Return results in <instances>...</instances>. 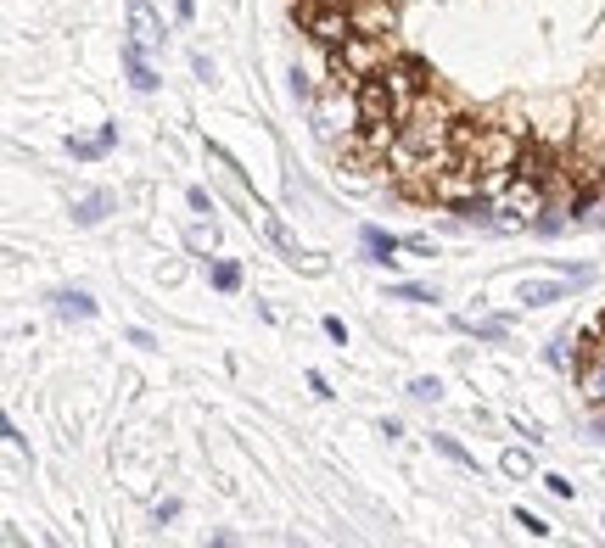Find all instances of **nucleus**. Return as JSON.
I'll return each mask as SVG.
<instances>
[{
    "mask_svg": "<svg viewBox=\"0 0 605 548\" xmlns=\"http://www.w3.org/2000/svg\"><path fill=\"white\" fill-rule=\"evenodd\" d=\"M393 62V51H387V34H348L337 51H331V73H337V84H364V79H376L382 68Z\"/></svg>",
    "mask_w": 605,
    "mask_h": 548,
    "instance_id": "nucleus-1",
    "label": "nucleus"
},
{
    "mask_svg": "<svg viewBox=\"0 0 605 548\" xmlns=\"http://www.w3.org/2000/svg\"><path fill=\"white\" fill-rule=\"evenodd\" d=\"M298 18H303V28L325 45V51H337V45L353 34V12L342 7V0H303Z\"/></svg>",
    "mask_w": 605,
    "mask_h": 548,
    "instance_id": "nucleus-2",
    "label": "nucleus"
},
{
    "mask_svg": "<svg viewBox=\"0 0 605 548\" xmlns=\"http://www.w3.org/2000/svg\"><path fill=\"white\" fill-rule=\"evenodd\" d=\"M522 145H527V135H510V129H482V140H477V152H472V168L477 174H516V163H522Z\"/></svg>",
    "mask_w": 605,
    "mask_h": 548,
    "instance_id": "nucleus-3",
    "label": "nucleus"
},
{
    "mask_svg": "<svg viewBox=\"0 0 605 548\" xmlns=\"http://www.w3.org/2000/svg\"><path fill=\"white\" fill-rule=\"evenodd\" d=\"M382 79H387V90H393V102H398V124L415 113V107H421V95H427V68L421 62H415V57H398V62H387L382 68Z\"/></svg>",
    "mask_w": 605,
    "mask_h": 548,
    "instance_id": "nucleus-4",
    "label": "nucleus"
},
{
    "mask_svg": "<svg viewBox=\"0 0 605 548\" xmlns=\"http://www.w3.org/2000/svg\"><path fill=\"white\" fill-rule=\"evenodd\" d=\"M544 202H549L544 179H533V174H510V185H504V196H499V213H510V219H538Z\"/></svg>",
    "mask_w": 605,
    "mask_h": 548,
    "instance_id": "nucleus-5",
    "label": "nucleus"
},
{
    "mask_svg": "<svg viewBox=\"0 0 605 548\" xmlns=\"http://www.w3.org/2000/svg\"><path fill=\"white\" fill-rule=\"evenodd\" d=\"M393 118H398V102H393L387 79H382V73L364 79V84H359V124H393Z\"/></svg>",
    "mask_w": 605,
    "mask_h": 548,
    "instance_id": "nucleus-6",
    "label": "nucleus"
},
{
    "mask_svg": "<svg viewBox=\"0 0 605 548\" xmlns=\"http://www.w3.org/2000/svg\"><path fill=\"white\" fill-rule=\"evenodd\" d=\"M129 45L135 51H163V18L147 7V0H129Z\"/></svg>",
    "mask_w": 605,
    "mask_h": 548,
    "instance_id": "nucleus-7",
    "label": "nucleus"
},
{
    "mask_svg": "<svg viewBox=\"0 0 605 548\" xmlns=\"http://www.w3.org/2000/svg\"><path fill=\"white\" fill-rule=\"evenodd\" d=\"M348 12H353V28H359V34H393V18H398L393 0H353Z\"/></svg>",
    "mask_w": 605,
    "mask_h": 548,
    "instance_id": "nucleus-8",
    "label": "nucleus"
},
{
    "mask_svg": "<svg viewBox=\"0 0 605 548\" xmlns=\"http://www.w3.org/2000/svg\"><path fill=\"white\" fill-rule=\"evenodd\" d=\"M589 280V269H572L567 280H538V285H522V303L527 308H538V303H561V296L572 291V285H583Z\"/></svg>",
    "mask_w": 605,
    "mask_h": 548,
    "instance_id": "nucleus-9",
    "label": "nucleus"
},
{
    "mask_svg": "<svg viewBox=\"0 0 605 548\" xmlns=\"http://www.w3.org/2000/svg\"><path fill=\"white\" fill-rule=\"evenodd\" d=\"M124 73H129V84L141 90V95H152V90H158V68L147 62V51H135L129 39H124Z\"/></svg>",
    "mask_w": 605,
    "mask_h": 548,
    "instance_id": "nucleus-10",
    "label": "nucleus"
},
{
    "mask_svg": "<svg viewBox=\"0 0 605 548\" xmlns=\"http://www.w3.org/2000/svg\"><path fill=\"white\" fill-rule=\"evenodd\" d=\"M578 386L594 397V404H605V347L583 353V364H578Z\"/></svg>",
    "mask_w": 605,
    "mask_h": 548,
    "instance_id": "nucleus-11",
    "label": "nucleus"
},
{
    "mask_svg": "<svg viewBox=\"0 0 605 548\" xmlns=\"http://www.w3.org/2000/svg\"><path fill=\"white\" fill-rule=\"evenodd\" d=\"M359 241H364V253H370V264H398V258H393V253H398V241H393L387 230H376V224H364V235H359Z\"/></svg>",
    "mask_w": 605,
    "mask_h": 548,
    "instance_id": "nucleus-12",
    "label": "nucleus"
},
{
    "mask_svg": "<svg viewBox=\"0 0 605 548\" xmlns=\"http://www.w3.org/2000/svg\"><path fill=\"white\" fill-rule=\"evenodd\" d=\"M516 174H533V179H544V185H549V174H555V158L544 152V145H533V140H527V145H522V163H516Z\"/></svg>",
    "mask_w": 605,
    "mask_h": 548,
    "instance_id": "nucleus-13",
    "label": "nucleus"
},
{
    "mask_svg": "<svg viewBox=\"0 0 605 548\" xmlns=\"http://www.w3.org/2000/svg\"><path fill=\"white\" fill-rule=\"evenodd\" d=\"M107 208H113V196H107V190L84 196V202L73 208V224H84V230H90V224H102V219H107Z\"/></svg>",
    "mask_w": 605,
    "mask_h": 548,
    "instance_id": "nucleus-14",
    "label": "nucleus"
},
{
    "mask_svg": "<svg viewBox=\"0 0 605 548\" xmlns=\"http://www.w3.org/2000/svg\"><path fill=\"white\" fill-rule=\"evenodd\" d=\"M113 140H118V129L107 124V129H102L96 140H73V158H84V163H90V158H102V152H107V145H113Z\"/></svg>",
    "mask_w": 605,
    "mask_h": 548,
    "instance_id": "nucleus-15",
    "label": "nucleus"
},
{
    "mask_svg": "<svg viewBox=\"0 0 605 548\" xmlns=\"http://www.w3.org/2000/svg\"><path fill=\"white\" fill-rule=\"evenodd\" d=\"M57 303H62V314H68V319H90V314H96V303H90L84 291H62Z\"/></svg>",
    "mask_w": 605,
    "mask_h": 548,
    "instance_id": "nucleus-16",
    "label": "nucleus"
},
{
    "mask_svg": "<svg viewBox=\"0 0 605 548\" xmlns=\"http://www.w3.org/2000/svg\"><path fill=\"white\" fill-rule=\"evenodd\" d=\"M208 275H213V291H224V296L242 291V269H236V264H213Z\"/></svg>",
    "mask_w": 605,
    "mask_h": 548,
    "instance_id": "nucleus-17",
    "label": "nucleus"
},
{
    "mask_svg": "<svg viewBox=\"0 0 605 548\" xmlns=\"http://www.w3.org/2000/svg\"><path fill=\"white\" fill-rule=\"evenodd\" d=\"M432 447H438L443 459H454V465H465V470H477V465H472V454H465V447H459L454 436H432Z\"/></svg>",
    "mask_w": 605,
    "mask_h": 548,
    "instance_id": "nucleus-18",
    "label": "nucleus"
},
{
    "mask_svg": "<svg viewBox=\"0 0 605 548\" xmlns=\"http://www.w3.org/2000/svg\"><path fill=\"white\" fill-rule=\"evenodd\" d=\"M504 476H533V454H522V447H510V454H504Z\"/></svg>",
    "mask_w": 605,
    "mask_h": 548,
    "instance_id": "nucleus-19",
    "label": "nucleus"
},
{
    "mask_svg": "<svg viewBox=\"0 0 605 548\" xmlns=\"http://www.w3.org/2000/svg\"><path fill=\"white\" fill-rule=\"evenodd\" d=\"M459 330H472V336H482V341H499V336H504V319H482V325H477V319H459Z\"/></svg>",
    "mask_w": 605,
    "mask_h": 548,
    "instance_id": "nucleus-20",
    "label": "nucleus"
},
{
    "mask_svg": "<svg viewBox=\"0 0 605 548\" xmlns=\"http://www.w3.org/2000/svg\"><path fill=\"white\" fill-rule=\"evenodd\" d=\"M393 296H404V303H438V291H427V285H393Z\"/></svg>",
    "mask_w": 605,
    "mask_h": 548,
    "instance_id": "nucleus-21",
    "label": "nucleus"
},
{
    "mask_svg": "<svg viewBox=\"0 0 605 548\" xmlns=\"http://www.w3.org/2000/svg\"><path fill=\"white\" fill-rule=\"evenodd\" d=\"M438 392H443L438 381H415V386H409V397H421V404H432V397H438Z\"/></svg>",
    "mask_w": 605,
    "mask_h": 548,
    "instance_id": "nucleus-22",
    "label": "nucleus"
},
{
    "mask_svg": "<svg viewBox=\"0 0 605 548\" xmlns=\"http://www.w3.org/2000/svg\"><path fill=\"white\" fill-rule=\"evenodd\" d=\"M516 526H527V532H533V537H549V526H544V521H538V515H527V510H516Z\"/></svg>",
    "mask_w": 605,
    "mask_h": 548,
    "instance_id": "nucleus-23",
    "label": "nucleus"
},
{
    "mask_svg": "<svg viewBox=\"0 0 605 548\" xmlns=\"http://www.w3.org/2000/svg\"><path fill=\"white\" fill-rule=\"evenodd\" d=\"M544 487H549L555 498H572V481H567V476H544Z\"/></svg>",
    "mask_w": 605,
    "mask_h": 548,
    "instance_id": "nucleus-24",
    "label": "nucleus"
},
{
    "mask_svg": "<svg viewBox=\"0 0 605 548\" xmlns=\"http://www.w3.org/2000/svg\"><path fill=\"white\" fill-rule=\"evenodd\" d=\"M191 246H197V253H213V224H208V230H191Z\"/></svg>",
    "mask_w": 605,
    "mask_h": 548,
    "instance_id": "nucleus-25",
    "label": "nucleus"
},
{
    "mask_svg": "<svg viewBox=\"0 0 605 548\" xmlns=\"http://www.w3.org/2000/svg\"><path fill=\"white\" fill-rule=\"evenodd\" d=\"M309 392H319V397H331V381H325L319 370H309Z\"/></svg>",
    "mask_w": 605,
    "mask_h": 548,
    "instance_id": "nucleus-26",
    "label": "nucleus"
},
{
    "mask_svg": "<svg viewBox=\"0 0 605 548\" xmlns=\"http://www.w3.org/2000/svg\"><path fill=\"white\" fill-rule=\"evenodd\" d=\"M600 179H605V158H600Z\"/></svg>",
    "mask_w": 605,
    "mask_h": 548,
    "instance_id": "nucleus-27",
    "label": "nucleus"
}]
</instances>
